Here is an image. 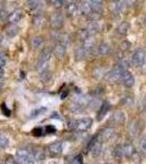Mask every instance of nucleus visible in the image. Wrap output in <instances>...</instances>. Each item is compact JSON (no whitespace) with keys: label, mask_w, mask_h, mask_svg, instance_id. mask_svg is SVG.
<instances>
[{"label":"nucleus","mask_w":146,"mask_h":164,"mask_svg":"<svg viewBox=\"0 0 146 164\" xmlns=\"http://www.w3.org/2000/svg\"><path fill=\"white\" fill-rule=\"evenodd\" d=\"M50 56H51V52L49 48H44L43 52L40 53L38 57V61H37V70L38 71H45L47 68V66L49 64Z\"/></svg>","instance_id":"obj_1"},{"label":"nucleus","mask_w":146,"mask_h":164,"mask_svg":"<svg viewBox=\"0 0 146 164\" xmlns=\"http://www.w3.org/2000/svg\"><path fill=\"white\" fill-rule=\"evenodd\" d=\"M16 157H18V161L20 164H34V159H33L31 151L26 148L18 150Z\"/></svg>","instance_id":"obj_2"},{"label":"nucleus","mask_w":146,"mask_h":164,"mask_svg":"<svg viewBox=\"0 0 146 164\" xmlns=\"http://www.w3.org/2000/svg\"><path fill=\"white\" fill-rule=\"evenodd\" d=\"M93 124L92 118L89 117H84V118L77 119V120H74L72 122V128L77 131H86L91 128Z\"/></svg>","instance_id":"obj_3"},{"label":"nucleus","mask_w":146,"mask_h":164,"mask_svg":"<svg viewBox=\"0 0 146 164\" xmlns=\"http://www.w3.org/2000/svg\"><path fill=\"white\" fill-rule=\"evenodd\" d=\"M145 59H146V53L143 49L138 48V49L135 50L134 53H133V55H132L131 64L134 66V67H136V68H140V67H142V66L144 65Z\"/></svg>","instance_id":"obj_4"},{"label":"nucleus","mask_w":146,"mask_h":164,"mask_svg":"<svg viewBox=\"0 0 146 164\" xmlns=\"http://www.w3.org/2000/svg\"><path fill=\"white\" fill-rule=\"evenodd\" d=\"M64 24V16L60 12H55L54 14L50 16L49 25L52 30H59L61 29Z\"/></svg>","instance_id":"obj_5"},{"label":"nucleus","mask_w":146,"mask_h":164,"mask_svg":"<svg viewBox=\"0 0 146 164\" xmlns=\"http://www.w3.org/2000/svg\"><path fill=\"white\" fill-rule=\"evenodd\" d=\"M125 72L123 69H121L120 67H116L115 69H112L110 72H108L105 77V79L109 82H117V81L121 80V78H122L123 73Z\"/></svg>","instance_id":"obj_6"},{"label":"nucleus","mask_w":146,"mask_h":164,"mask_svg":"<svg viewBox=\"0 0 146 164\" xmlns=\"http://www.w3.org/2000/svg\"><path fill=\"white\" fill-rule=\"evenodd\" d=\"M123 155L127 158L128 160L136 161V159L138 160L136 149L132 143H125L123 145Z\"/></svg>","instance_id":"obj_7"},{"label":"nucleus","mask_w":146,"mask_h":164,"mask_svg":"<svg viewBox=\"0 0 146 164\" xmlns=\"http://www.w3.org/2000/svg\"><path fill=\"white\" fill-rule=\"evenodd\" d=\"M62 150H63V143H62V141H55L48 145V151L54 157L61 154Z\"/></svg>","instance_id":"obj_8"},{"label":"nucleus","mask_w":146,"mask_h":164,"mask_svg":"<svg viewBox=\"0 0 146 164\" xmlns=\"http://www.w3.org/2000/svg\"><path fill=\"white\" fill-rule=\"evenodd\" d=\"M23 18V11L20 10V9H16L14 11H12L10 14L8 15L7 18V21H8L10 24H16L20 21V20Z\"/></svg>","instance_id":"obj_9"},{"label":"nucleus","mask_w":146,"mask_h":164,"mask_svg":"<svg viewBox=\"0 0 146 164\" xmlns=\"http://www.w3.org/2000/svg\"><path fill=\"white\" fill-rule=\"evenodd\" d=\"M85 31H86V33H87L89 36H94V35L97 34L100 31V24L97 22V21H92V22L87 25V27L85 29Z\"/></svg>","instance_id":"obj_10"},{"label":"nucleus","mask_w":146,"mask_h":164,"mask_svg":"<svg viewBox=\"0 0 146 164\" xmlns=\"http://www.w3.org/2000/svg\"><path fill=\"white\" fill-rule=\"evenodd\" d=\"M121 81L123 82L124 87H127V88H132L135 83L134 77L132 76L129 71H125V72L123 73L122 78H121Z\"/></svg>","instance_id":"obj_11"},{"label":"nucleus","mask_w":146,"mask_h":164,"mask_svg":"<svg viewBox=\"0 0 146 164\" xmlns=\"http://www.w3.org/2000/svg\"><path fill=\"white\" fill-rule=\"evenodd\" d=\"M65 11L69 16H75L77 12L80 11V6L77 2H69L65 7Z\"/></svg>","instance_id":"obj_12"},{"label":"nucleus","mask_w":146,"mask_h":164,"mask_svg":"<svg viewBox=\"0 0 146 164\" xmlns=\"http://www.w3.org/2000/svg\"><path fill=\"white\" fill-rule=\"evenodd\" d=\"M27 6H28V9L33 11L36 14H40V10L43 8V2L42 1H28L27 2Z\"/></svg>","instance_id":"obj_13"},{"label":"nucleus","mask_w":146,"mask_h":164,"mask_svg":"<svg viewBox=\"0 0 146 164\" xmlns=\"http://www.w3.org/2000/svg\"><path fill=\"white\" fill-rule=\"evenodd\" d=\"M110 122L116 124V125H119V124H123L125 122V116L123 114L122 112H116L115 114L111 116V119Z\"/></svg>","instance_id":"obj_14"},{"label":"nucleus","mask_w":146,"mask_h":164,"mask_svg":"<svg viewBox=\"0 0 146 164\" xmlns=\"http://www.w3.org/2000/svg\"><path fill=\"white\" fill-rule=\"evenodd\" d=\"M89 4H91V8H92V13L99 14L101 10H103V1L92 0V1H89Z\"/></svg>","instance_id":"obj_15"},{"label":"nucleus","mask_w":146,"mask_h":164,"mask_svg":"<svg viewBox=\"0 0 146 164\" xmlns=\"http://www.w3.org/2000/svg\"><path fill=\"white\" fill-rule=\"evenodd\" d=\"M67 48H68V47H65V46L61 45V44H57V43H55V47H54L55 55L59 58H62L65 55Z\"/></svg>","instance_id":"obj_16"},{"label":"nucleus","mask_w":146,"mask_h":164,"mask_svg":"<svg viewBox=\"0 0 146 164\" xmlns=\"http://www.w3.org/2000/svg\"><path fill=\"white\" fill-rule=\"evenodd\" d=\"M96 49H97V54H98V55L104 56V55H107V54L110 53L111 47H110V45L107 44V43H100Z\"/></svg>","instance_id":"obj_17"},{"label":"nucleus","mask_w":146,"mask_h":164,"mask_svg":"<svg viewBox=\"0 0 146 164\" xmlns=\"http://www.w3.org/2000/svg\"><path fill=\"white\" fill-rule=\"evenodd\" d=\"M109 103H108L107 101H104L103 103H101V106L99 108V112H98V114H97V119L98 120H101V119L105 117V115L107 114L108 110H109Z\"/></svg>","instance_id":"obj_18"},{"label":"nucleus","mask_w":146,"mask_h":164,"mask_svg":"<svg viewBox=\"0 0 146 164\" xmlns=\"http://www.w3.org/2000/svg\"><path fill=\"white\" fill-rule=\"evenodd\" d=\"M112 135H113V129H112V128H110V127L105 128V129L100 132L99 136H98V138H99V141H105V140H108L109 138L111 137Z\"/></svg>","instance_id":"obj_19"},{"label":"nucleus","mask_w":146,"mask_h":164,"mask_svg":"<svg viewBox=\"0 0 146 164\" xmlns=\"http://www.w3.org/2000/svg\"><path fill=\"white\" fill-rule=\"evenodd\" d=\"M80 12L83 15H91L92 14V8L89 4V1H84L80 4Z\"/></svg>","instance_id":"obj_20"},{"label":"nucleus","mask_w":146,"mask_h":164,"mask_svg":"<svg viewBox=\"0 0 146 164\" xmlns=\"http://www.w3.org/2000/svg\"><path fill=\"white\" fill-rule=\"evenodd\" d=\"M129 29H130V24H129L128 22H125V21H123V22H121L119 25H118V27H117V31H118V33H119V34L127 35Z\"/></svg>","instance_id":"obj_21"},{"label":"nucleus","mask_w":146,"mask_h":164,"mask_svg":"<svg viewBox=\"0 0 146 164\" xmlns=\"http://www.w3.org/2000/svg\"><path fill=\"white\" fill-rule=\"evenodd\" d=\"M130 132H131V135H132L133 137H137L138 135L141 134V127H140V125H138L137 122H135V120H134V122L131 124Z\"/></svg>","instance_id":"obj_22"},{"label":"nucleus","mask_w":146,"mask_h":164,"mask_svg":"<svg viewBox=\"0 0 146 164\" xmlns=\"http://www.w3.org/2000/svg\"><path fill=\"white\" fill-rule=\"evenodd\" d=\"M100 152H101V143H100V141L98 140V141L91 148V153H92V155L94 158H97L100 154Z\"/></svg>","instance_id":"obj_23"},{"label":"nucleus","mask_w":146,"mask_h":164,"mask_svg":"<svg viewBox=\"0 0 146 164\" xmlns=\"http://www.w3.org/2000/svg\"><path fill=\"white\" fill-rule=\"evenodd\" d=\"M113 157H115L116 160H121L124 157L123 155V145H116V148L113 149Z\"/></svg>","instance_id":"obj_24"},{"label":"nucleus","mask_w":146,"mask_h":164,"mask_svg":"<svg viewBox=\"0 0 146 164\" xmlns=\"http://www.w3.org/2000/svg\"><path fill=\"white\" fill-rule=\"evenodd\" d=\"M33 157H34L35 160H38V161H42L45 159V153H44V150L38 148V149H35L33 150Z\"/></svg>","instance_id":"obj_25"},{"label":"nucleus","mask_w":146,"mask_h":164,"mask_svg":"<svg viewBox=\"0 0 146 164\" xmlns=\"http://www.w3.org/2000/svg\"><path fill=\"white\" fill-rule=\"evenodd\" d=\"M89 56V53L86 52V50L83 48V47H79L77 50H75V57L77 59H84L85 57H87Z\"/></svg>","instance_id":"obj_26"},{"label":"nucleus","mask_w":146,"mask_h":164,"mask_svg":"<svg viewBox=\"0 0 146 164\" xmlns=\"http://www.w3.org/2000/svg\"><path fill=\"white\" fill-rule=\"evenodd\" d=\"M124 4H127V2L125 1H115L113 2V9H115L116 13H121L123 11V9L125 7Z\"/></svg>","instance_id":"obj_27"},{"label":"nucleus","mask_w":146,"mask_h":164,"mask_svg":"<svg viewBox=\"0 0 146 164\" xmlns=\"http://www.w3.org/2000/svg\"><path fill=\"white\" fill-rule=\"evenodd\" d=\"M47 112V107H38V108H35L33 110L31 113V117L32 118H35L37 116H40V115L45 114Z\"/></svg>","instance_id":"obj_28"},{"label":"nucleus","mask_w":146,"mask_h":164,"mask_svg":"<svg viewBox=\"0 0 146 164\" xmlns=\"http://www.w3.org/2000/svg\"><path fill=\"white\" fill-rule=\"evenodd\" d=\"M44 21H45V19H44V16L42 14H36L34 16V19H33V24L36 27H40L44 24Z\"/></svg>","instance_id":"obj_29"},{"label":"nucleus","mask_w":146,"mask_h":164,"mask_svg":"<svg viewBox=\"0 0 146 164\" xmlns=\"http://www.w3.org/2000/svg\"><path fill=\"white\" fill-rule=\"evenodd\" d=\"M8 143H9L8 137L4 132L0 131V149H4L8 145Z\"/></svg>","instance_id":"obj_30"},{"label":"nucleus","mask_w":146,"mask_h":164,"mask_svg":"<svg viewBox=\"0 0 146 164\" xmlns=\"http://www.w3.org/2000/svg\"><path fill=\"white\" fill-rule=\"evenodd\" d=\"M42 44H43V38L40 37V36H35V37H33V39H32V46H33L34 48L40 47Z\"/></svg>","instance_id":"obj_31"},{"label":"nucleus","mask_w":146,"mask_h":164,"mask_svg":"<svg viewBox=\"0 0 146 164\" xmlns=\"http://www.w3.org/2000/svg\"><path fill=\"white\" fill-rule=\"evenodd\" d=\"M70 164H83V159H82V155H77L75 158H73V160L71 161Z\"/></svg>","instance_id":"obj_32"},{"label":"nucleus","mask_w":146,"mask_h":164,"mask_svg":"<svg viewBox=\"0 0 146 164\" xmlns=\"http://www.w3.org/2000/svg\"><path fill=\"white\" fill-rule=\"evenodd\" d=\"M44 131H45V130H43V128L38 127V128H35V129L33 130V135H34L35 137H40V136L44 134Z\"/></svg>","instance_id":"obj_33"},{"label":"nucleus","mask_w":146,"mask_h":164,"mask_svg":"<svg viewBox=\"0 0 146 164\" xmlns=\"http://www.w3.org/2000/svg\"><path fill=\"white\" fill-rule=\"evenodd\" d=\"M141 150L144 154H146V136H144L141 140Z\"/></svg>","instance_id":"obj_34"},{"label":"nucleus","mask_w":146,"mask_h":164,"mask_svg":"<svg viewBox=\"0 0 146 164\" xmlns=\"http://www.w3.org/2000/svg\"><path fill=\"white\" fill-rule=\"evenodd\" d=\"M50 4H52V6L56 8H60V7H62L65 2L64 1H61V0H57V1H50Z\"/></svg>","instance_id":"obj_35"},{"label":"nucleus","mask_w":146,"mask_h":164,"mask_svg":"<svg viewBox=\"0 0 146 164\" xmlns=\"http://www.w3.org/2000/svg\"><path fill=\"white\" fill-rule=\"evenodd\" d=\"M6 164H20L19 161L14 160L12 157H9L7 160H6Z\"/></svg>","instance_id":"obj_36"},{"label":"nucleus","mask_w":146,"mask_h":164,"mask_svg":"<svg viewBox=\"0 0 146 164\" xmlns=\"http://www.w3.org/2000/svg\"><path fill=\"white\" fill-rule=\"evenodd\" d=\"M18 27H12V29H9L8 30V34L10 35V36H14V35L18 33Z\"/></svg>","instance_id":"obj_37"},{"label":"nucleus","mask_w":146,"mask_h":164,"mask_svg":"<svg viewBox=\"0 0 146 164\" xmlns=\"http://www.w3.org/2000/svg\"><path fill=\"white\" fill-rule=\"evenodd\" d=\"M45 132H47V134L56 132V128H55L54 126H46V128H45Z\"/></svg>","instance_id":"obj_38"},{"label":"nucleus","mask_w":146,"mask_h":164,"mask_svg":"<svg viewBox=\"0 0 146 164\" xmlns=\"http://www.w3.org/2000/svg\"><path fill=\"white\" fill-rule=\"evenodd\" d=\"M130 46H131L130 43L128 42V41H125V42H123L122 44H121V48H122L123 50H127L130 48Z\"/></svg>","instance_id":"obj_39"},{"label":"nucleus","mask_w":146,"mask_h":164,"mask_svg":"<svg viewBox=\"0 0 146 164\" xmlns=\"http://www.w3.org/2000/svg\"><path fill=\"white\" fill-rule=\"evenodd\" d=\"M4 64H6V56L1 53L0 54V67H2Z\"/></svg>","instance_id":"obj_40"},{"label":"nucleus","mask_w":146,"mask_h":164,"mask_svg":"<svg viewBox=\"0 0 146 164\" xmlns=\"http://www.w3.org/2000/svg\"><path fill=\"white\" fill-rule=\"evenodd\" d=\"M4 70L2 67H0V78H2V76H4Z\"/></svg>","instance_id":"obj_41"},{"label":"nucleus","mask_w":146,"mask_h":164,"mask_svg":"<svg viewBox=\"0 0 146 164\" xmlns=\"http://www.w3.org/2000/svg\"><path fill=\"white\" fill-rule=\"evenodd\" d=\"M143 67H144V71H146V59H145V62H144V65H143Z\"/></svg>","instance_id":"obj_42"},{"label":"nucleus","mask_w":146,"mask_h":164,"mask_svg":"<svg viewBox=\"0 0 146 164\" xmlns=\"http://www.w3.org/2000/svg\"><path fill=\"white\" fill-rule=\"evenodd\" d=\"M0 91H1V90H0ZM0 93H1V92H0Z\"/></svg>","instance_id":"obj_43"},{"label":"nucleus","mask_w":146,"mask_h":164,"mask_svg":"<svg viewBox=\"0 0 146 164\" xmlns=\"http://www.w3.org/2000/svg\"><path fill=\"white\" fill-rule=\"evenodd\" d=\"M0 13H1V11H0Z\"/></svg>","instance_id":"obj_44"}]
</instances>
